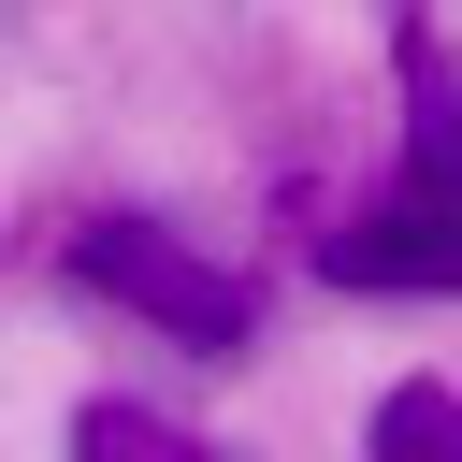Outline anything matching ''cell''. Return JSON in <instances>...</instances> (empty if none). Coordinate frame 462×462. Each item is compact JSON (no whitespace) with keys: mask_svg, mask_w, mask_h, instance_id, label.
Returning <instances> with one entry per match:
<instances>
[{"mask_svg":"<svg viewBox=\"0 0 462 462\" xmlns=\"http://www.w3.org/2000/svg\"><path fill=\"white\" fill-rule=\"evenodd\" d=\"M390 58H404V159L361 217L318 231V274L332 289H462V58L433 43V14H404Z\"/></svg>","mask_w":462,"mask_h":462,"instance_id":"1","label":"cell"},{"mask_svg":"<svg viewBox=\"0 0 462 462\" xmlns=\"http://www.w3.org/2000/svg\"><path fill=\"white\" fill-rule=\"evenodd\" d=\"M72 289L159 318V332L202 346V361H231V346L260 332V289H245L231 260H202L188 231H159V217H87V231H72Z\"/></svg>","mask_w":462,"mask_h":462,"instance_id":"2","label":"cell"},{"mask_svg":"<svg viewBox=\"0 0 462 462\" xmlns=\"http://www.w3.org/2000/svg\"><path fill=\"white\" fill-rule=\"evenodd\" d=\"M375 448H462V390H390L375 404Z\"/></svg>","mask_w":462,"mask_h":462,"instance_id":"3","label":"cell"},{"mask_svg":"<svg viewBox=\"0 0 462 462\" xmlns=\"http://www.w3.org/2000/svg\"><path fill=\"white\" fill-rule=\"evenodd\" d=\"M72 448H188V433H173V419H144V404H87V419H72Z\"/></svg>","mask_w":462,"mask_h":462,"instance_id":"4","label":"cell"}]
</instances>
